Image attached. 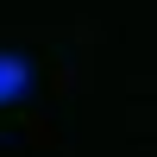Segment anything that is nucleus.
<instances>
[{
    "label": "nucleus",
    "mask_w": 157,
    "mask_h": 157,
    "mask_svg": "<svg viewBox=\"0 0 157 157\" xmlns=\"http://www.w3.org/2000/svg\"><path fill=\"white\" fill-rule=\"evenodd\" d=\"M25 88H32V69H25V57H0V107H6V101H19Z\"/></svg>",
    "instance_id": "obj_1"
}]
</instances>
